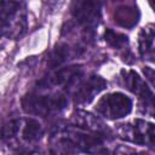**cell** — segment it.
I'll use <instances>...</instances> for the list:
<instances>
[{
	"label": "cell",
	"mask_w": 155,
	"mask_h": 155,
	"mask_svg": "<svg viewBox=\"0 0 155 155\" xmlns=\"http://www.w3.org/2000/svg\"><path fill=\"white\" fill-rule=\"evenodd\" d=\"M105 134L93 132L90 130L82 131L76 128H65L53 136V144L57 151L63 153H76L86 151L93 153L99 151L98 148L103 145Z\"/></svg>",
	"instance_id": "1"
},
{
	"label": "cell",
	"mask_w": 155,
	"mask_h": 155,
	"mask_svg": "<svg viewBox=\"0 0 155 155\" xmlns=\"http://www.w3.org/2000/svg\"><path fill=\"white\" fill-rule=\"evenodd\" d=\"M27 29L25 0H0V39H17Z\"/></svg>",
	"instance_id": "2"
},
{
	"label": "cell",
	"mask_w": 155,
	"mask_h": 155,
	"mask_svg": "<svg viewBox=\"0 0 155 155\" xmlns=\"http://www.w3.org/2000/svg\"><path fill=\"white\" fill-rule=\"evenodd\" d=\"M68 104L65 96L63 94H38V93H28L22 98V108L25 113L39 115V116H48L57 113H61Z\"/></svg>",
	"instance_id": "3"
},
{
	"label": "cell",
	"mask_w": 155,
	"mask_h": 155,
	"mask_svg": "<svg viewBox=\"0 0 155 155\" xmlns=\"http://www.w3.org/2000/svg\"><path fill=\"white\" fill-rule=\"evenodd\" d=\"M102 5L103 0H73L70 13L76 23L90 34L101 19Z\"/></svg>",
	"instance_id": "4"
},
{
	"label": "cell",
	"mask_w": 155,
	"mask_h": 155,
	"mask_svg": "<svg viewBox=\"0 0 155 155\" xmlns=\"http://www.w3.org/2000/svg\"><path fill=\"white\" fill-rule=\"evenodd\" d=\"M132 110V101L121 92H113L103 96L96 104V111L110 120L121 119Z\"/></svg>",
	"instance_id": "5"
},
{
	"label": "cell",
	"mask_w": 155,
	"mask_h": 155,
	"mask_svg": "<svg viewBox=\"0 0 155 155\" xmlns=\"http://www.w3.org/2000/svg\"><path fill=\"white\" fill-rule=\"evenodd\" d=\"M119 134L132 143L154 147V125L151 122L136 119L130 124L120 125Z\"/></svg>",
	"instance_id": "6"
},
{
	"label": "cell",
	"mask_w": 155,
	"mask_h": 155,
	"mask_svg": "<svg viewBox=\"0 0 155 155\" xmlns=\"http://www.w3.org/2000/svg\"><path fill=\"white\" fill-rule=\"evenodd\" d=\"M73 93L74 101L78 104L90 103L101 91L107 87V81L99 75H90L86 79H80L75 85Z\"/></svg>",
	"instance_id": "7"
},
{
	"label": "cell",
	"mask_w": 155,
	"mask_h": 155,
	"mask_svg": "<svg viewBox=\"0 0 155 155\" xmlns=\"http://www.w3.org/2000/svg\"><path fill=\"white\" fill-rule=\"evenodd\" d=\"M121 80L122 84L125 86V88H127L128 91H131L132 93L139 96V98L143 101L145 107H149L153 110V92L147 86L145 81L133 70H122L121 71Z\"/></svg>",
	"instance_id": "8"
},
{
	"label": "cell",
	"mask_w": 155,
	"mask_h": 155,
	"mask_svg": "<svg viewBox=\"0 0 155 155\" xmlns=\"http://www.w3.org/2000/svg\"><path fill=\"white\" fill-rule=\"evenodd\" d=\"M82 75L84 71L81 65H71L57 70L52 76L48 78V80H42L40 84H44L45 87L48 85H54V86H65L68 88V87H73L82 78Z\"/></svg>",
	"instance_id": "9"
},
{
	"label": "cell",
	"mask_w": 155,
	"mask_h": 155,
	"mask_svg": "<svg viewBox=\"0 0 155 155\" xmlns=\"http://www.w3.org/2000/svg\"><path fill=\"white\" fill-rule=\"evenodd\" d=\"M139 19V11L136 6H120L114 12V22L124 28H132Z\"/></svg>",
	"instance_id": "10"
},
{
	"label": "cell",
	"mask_w": 155,
	"mask_h": 155,
	"mask_svg": "<svg viewBox=\"0 0 155 155\" xmlns=\"http://www.w3.org/2000/svg\"><path fill=\"white\" fill-rule=\"evenodd\" d=\"M154 27L149 25L139 33L138 36V45H139V53L144 59L154 61Z\"/></svg>",
	"instance_id": "11"
},
{
	"label": "cell",
	"mask_w": 155,
	"mask_h": 155,
	"mask_svg": "<svg viewBox=\"0 0 155 155\" xmlns=\"http://www.w3.org/2000/svg\"><path fill=\"white\" fill-rule=\"evenodd\" d=\"M44 134V130L42 126L40 125V122L35 119H25L24 120V125H23V130H22V138L27 142H36L41 138V136Z\"/></svg>",
	"instance_id": "12"
},
{
	"label": "cell",
	"mask_w": 155,
	"mask_h": 155,
	"mask_svg": "<svg viewBox=\"0 0 155 155\" xmlns=\"http://www.w3.org/2000/svg\"><path fill=\"white\" fill-rule=\"evenodd\" d=\"M70 56V48L68 45H58L53 48V51L50 54L48 58V65L51 68H57L59 67L62 63H64L68 57Z\"/></svg>",
	"instance_id": "13"
},
{
	"label": "cell",
	"mask_w": 155,
	"mask_h": 155,
	"mask_svg": "<svg viewBox=\"0 0 155 155\" xmlns=\"http://www.w3.org/2000/svg\"><path fill=\"white\" fill-rule=\"evenodd\" d=\"M104 40L108 45H110L114 48H125L128 44L127 36L121 34V33H116L113 29H107L104 33Z\"/></svg>",
	"instance_id": "14"
},
{
	"label": "cell",
	"mask_w": 155,
	"mask_h": 155,
	"mask_svg": "<svg viewBox=\"0 0 155 155\" xmlns=\"http://www.w3.org/2000/svg\"><path fill=\"white\" fill-rule=\"evenodd\" d=\"M19 127H21V120L18 119H12L6 121L0 128V138L2 140H10L15 138V136L19 131Z\"/></svg>",
	"instance_id": "15"
},
{
	"label": "cell",
	"mask_w": 155,
	"mask_h": 155,
	"mask_svg": "<svg viewBox=\"0 0 155 155\" xmlns=\"http://www.w3.org/2000/svg\"><path fill=\"white\" fill-rule=\"evenodd\" d=\"M144 73H148V79L151 81V84H153V81H154V74H153V70L151 69H149V68H145L144 69Z\"/></svg>",
	"instance_id": "16"
}]
</instances>
